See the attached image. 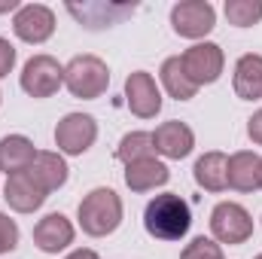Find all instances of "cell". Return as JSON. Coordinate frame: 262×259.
Segmentation results:
<instances>
[{"instance_id": "cell-1", "label": "cell", "mask_w": 262, "mask_h": 259, "mask_svg": "<svg viewBox=\"0 0 262 259\" xmlns=\"http://www.w3.org/2000/svg\"><path fill=\"white\" fill-rule=\"evenodd\" d=\"M143 226L152 238L159 241H180L189 226H192V213H189V204L180 198L177 192H165L156 195L146 210H143Z\"/></svg>"}, {"instance_id": "cell-2", "label": "cell", "mask_w": 262, "mask_h": 259, "mask_svg": "<svg viewBox=\"0 0 262 259\" xmlns=\"http://www.w3.org/2000/svg\"><path fill=\"white\" fill-rule=\"evenodd\" d=\"M76 217H79V226H82L85 235L104 238V235L116 232L119 223H122V198L113 192V189H104V186L101 189H92V192L79 201Z\"/></svg>"}, {"instance_id": "cell-3", "label": "cell", "mask_w": 262, "mask_h": 259, "mask_svg": "<svg viewBox=\"0 0 262 259\" xmlns=\"http://www.w3.org/2000/svg\"><path fill=\"white\" fill-rule=\"evenodd\" d=\"M64 85L73 98L82 101H95L107 92L110 85V70L98 55H76L64 67Z\"/></svg>"}, {"instance_id": "cell-4", "label": "cell", "mask_w": 262, "mask_h": 259, "mask_svg": "<svg viewBox=\"0 0 262 259\" xmlns=\"http://www.w3.org/2000/svg\"><path fill=\"white\" fill-rule=\"evenodd\" d=\"M210 232L220 244H244L253 235V220L241 204L223 201L210 213Z\"/></svg>"}, {"instance_id": "cell-5", "label": "cell", "mask_w": 262, "mask_h": 259, "mask_svg": "<svg viewBox=\"0 0 262 259\" xmlns=\"http://www.w3.org/2000/svg\"><path fill=\"white\" fill-rule=\"evenodd\" d=\"M64 82V67L52 55H34L21 70V89L31 98H52Z\"/></svg>"}, {"instance_id": "cell-6", "label": "cell", "mask_w": 262, "mask_h": 259, "mask_svg": "<svg viewBox=\"0 0 262 259\" xmlns=\"http://www.w3.org/2000/svg\"><path fill=\"white\" fill-rule=\"evenodd\" d=\"M171 25H174V31L180 37L198 40V37H204V34L213 31L216 12H213V6L207 0H183V3H177L171 9Z\"/></svg>"}, {"instance_id": "cell-7", "label": "cell", "mask_w": 262, "mask_h": 259, "mask_svg": "<svg viewBox=\"0 0 262 259\" xmlns=\"http://www.w3.org/2000/svg\"><path fill=\"white\" fill-rule=\"evenodd\" d=\"M98 137V122L89 113H67L55 125V146L67 156H82Z\"/></svg>"}, {"instance_id": "cell-8", "label": "cell", "mask_w": 262, "mask_h": 259, "mask_svg": "<svg viewBox=\"0 0 262 259\" xmlns=\"http://www.w3.org/2000/svg\"><path fill=\"white\" fill-rule=\"evenodd\" d=\"M180 61H183L186 76H189L195 85L216 82L220 73H223V64H226L223 49H220L216 43H195V46H189V49L180 55Z\"/></svg>"}, {"instance_id": "cell-9", "label": "cell", "mask_w": 262, "mask_h": 259, "mask_svg": "<svg viewBox=\"0 0 262 259\" xmlns=\"http://www.w3.org/2000/svg\"><path fill=\"white\" fill-rule=\"evenodd\" d=\"M12 31L18 40L25 43H46L55 31V12L43 3H28L15 12L12 18Z\"/></svg>"}, {"instance_id": "cell-10", "label": "cell", "mask_w": 262, "mask_h": 259, "mask_svg": "<svg viewBox=\"0 0 262 259\" xmlns=\"http://www.w3.org/2000/svg\"><path fill=\"white\" fill-rule=\"evenodd\" d=\"M125 104L140 119H152L162 110V92L146 70H134L125 79Z\"/></svg>"}, {"instance_id": "cell-11", "label": "cell", "mask_w": 262, "mask_h": 259, "mask_svg": "<svg viewBox=\"0 0 262 259\" xmlns=\"http://www.w3.org/2000/svg\"><path fill=\"white\" fill-rule=\"evenodd\" d=\"M152 146H156V153L165 156V159H186V156L192 153V146H195V134H192V128H189L186 122L171 119V122H162V125L156 128Z\"/></svg>"}, {"instance_id": "cell-12", "label": "cell", "mask_w": 262, "mask_h": 259, "mask_svg": "<svg viewBox=\"0 0 262 259\" xmlns=\"http://www.w3.org/2000/svg\"><path fill=\"white\" fill-rule=\"evenodd\" d=\"M46 189L31 177V171H21V174H12L9 180H6V186H3V198H6V204L12 207V210H18V213H31V210H37L43 201H46Z\"/></svg>"}, {"instance_id": "cell-13", "label": "cell", "mask_w": 262, "mask_h": 259, "mask_svg": "<svg viewBox=\"0 0 262 259\" xmlns=\"http://www.w3.org/2000/svg\"><path fill=\"white\" fill-rule=\"evenodd\" d=\"M67 12H70L76 21H82L85 28L98 31V28H110V25L128 18L131 12H134V6H131V3H82V6L70 3Z\"/></svg>"}, {"instance_id": "cell-14", "label": "cell", "mask_w": 262, "mask_h": 259, "mask_svg": "<svg viewBox=\"0 0 262 259\" xmlns=\"http://www.w3.org/2000/svg\"><path fill=\"white\" fill-rule=\"evenodd\" d=\"M73 241V223L64 213H49L34 226V244L43 253H58Z\"/></svg>"}, {"instance_id": "cell-15", "label": "cell", "mask_w": 262, "mask_h": 259, "mask_svg": "<svg viewBox=\"0 0 262 259\" xmlns=\"http://www.w3.org/2000/svg\"><path fill=\"white\" fill-rule=\"evenodd\" d=\"M34 159H37V149H34V143H31L28 137L9 134V137L0 140V171H3L6 177L28 171V168L34 165Z\"/></svg>"}, {"instance_id": "cell-16", "label": "cell", "mask_w": 262, "mask_h": 259, "mask_svg": "<svg viewBox=\"0 0 262 259\" xmlns=\"http://www.w3.org/2000/svg\"><path fill=\"white\" fill-rule=\"evenodd\" d=\"M168 177H171L168 168H165L156 156L125 165V186H128L131 192H149V189H156V186H165Z\"/></svg>"}, {"instance_id": "cell-17", "label": "cell", "mask_w": 262, "mask_h": 259, "mask_svg": "<svg viewBox=\"0 0 262 259\" xmlns=\"http://www.w3.org/2000/svg\"><path fill=\"white\" fill-rule=\"evenodd\" d=\"M235 95L241 101L262 98V55H241L235 64Z\"/></svg>"}, {"instance_id": "cell-18", "label": "cell", "mask_w": 262, "mask_h": 259, "mask_svg": "<svg viewBox=\"0 0 262 259\" xmlns=\"http://www.w3.org/2000/svg\"><path fill=\"white\" fill-rule=\"evenodd\" d=\"M229 186L238 192L259 189V156L250 149H241L229 159Z\"/></svg>"}, {"instance_id": "cell-19", "label": "cell", "mask_w": 262, "mask_h": 259, "mask_svg": "<svg viewBox=\"0 0 262 259\" xmlns=\"http://www.w3.org/2000/svg\"><path fill=\"white\" fill-rule=\"evenodd\" d=\"M195 183L207 192H223L229 186V159L223 153H204L195 162Z\"/></svg>"}, {"instance_id": "cell-20", "label": "cell", "mask_w": 262, "mask_h": 259, "mask_svg": "<svg viewBox=\"0 0 262 259\" xmlns=\"http://www.w3.org/2000/svg\"><path fill=\"white\" fill-rule=\"evenodd\" d=\"M28 171L46 192H55L67 183V165L58 153H37V159Z\"/></svg>"}, {"instance_id": "cell-21", "label": "cell", "mask_w": 262, "mask_h": 259, "mask_svg": "<svg viewBox=\"0 0 262 259\" xmlns=\"http://www.w3.org/2000/svg\"><path fill=\"white\" fill-rule=\"evenodd\" d=\"M162 85H165V92H168L171 98H177V101H189V98H195V92H198V85L186 76V70H183L180 55H174V58H168V61L162 64Z\"/></svg>"}, {"instance_id": "cell-22", "label": "cell", "mask_w": 262, "mask_h": 259, "mask_svg": "<svg viewBox=\"0 0 262 259\" xmlns=\"http://www.w3.org/2000/svg\"><path fill=\"white\" fill-rule=\"evenodd\" d=\"M152 153H156V146H152V134H146V131H131L125 134L122 140H119V146H116V156H119V162H140V159H152Z\"/></svg>"}, {"instance_id": "cell-23", "label": "cell", "mask_w": 262, "mask_h": 259, "mask_svg": "<svg viewBox=\"0 0 262 259\" xmlns=\"http://www.w3.org/2000/svg\"><path fill=\"white\" fill-rule=\"evenodd\" d=\"M226 18L235 28H250L262 18V0H226Z\"/></svg>"}, {"instance_id": "cell-24", "label": "cell", "mask_w": 262, "mask_h": 259, "mask_svg": "<svg viewBox=\"0 0 262 259\" xmlns=\"http://www.w3.org/2000/svg\"><path fill=\"white\" fill-rule=\"evenodd\" d=\"M180 259H226V256H223V250H220L216 241H210V238L201 235L192 244H186V250L180 253Z\"/></svg>"}, {"instance_id": "cell-25", "label": "cell", "mask_w": 262, "mask_h": 259, "mask_svg": "<svg viewBox=\"0 0 262 259\" xmlns=\"http://www.w3.org/2000/svg\"><path fill=\"white\" fill-rule=\"evenodd\" d=\"M18 244V226L6 213H0V253H9Z\"/></svg>"}, {"instance_id": "cell-26", "label": "cell", "mask_w": 262, "mask_h": 259, "mask_svg": "<svg viewBox=\"0 0 262 259\" xmlns=\"http://www.w3.org/2000/svg\"><path fill=\"white\" fill-rule=\"evenodd\" d=\"M12 64H15V49H12L9 40L0 37V76H6L12 70Z\"/></svg>"}, {"instance_id": "cell-27", "label": "cell", "mask_w": 262, "mask_h": 259, "mask_svg": "<svg viewBox=\"0 0 262 259\" xmlns=\"http://www.w3.org/2000/svg\"><path fill=\"white\" fill-rule=\"evenodd\" d=\"M247 134H250L253 143H259L262 146V110H256V113L247 119Z\"/></svg>"}, {"instance_id": "cell-28", "label": "cell", "mask_w": 262, "mask_h": 259, "mask_svg": "<svg viewBox=\"0 0 262 259\" xmlns=\"http://www.w3.org/2000/svg\"><path fill=\"white\" fill-rule=\"evenodd\" d=\"M67 259H101V256H98L95 250H85V247H79V250H73Z\"/></svg>"}, {"instance_id": "cell-29", "label": "cell", "mask_w": 262, "mask_h": 259, "mask_svg": "<svg viewBox=\"0 0 262 259\" xmlns=\"http://www.w3.org/2000/svg\"><path fill=\"white\" fill-rule=\"evenodd\" d=\"M9 9H21L18 0H6V3H0V12H9Z\"/></svg>"}, {"instance_id": "cell-30", "label": "cell", "mask_w": 262, "mask_h": 259, "mask_svg": "<svg viewBox=\"0 0 262 259\" xmlns=\"http://www.w3.org/2000/svg\"><path fill=\"white\" fill-rule=\"evenodd\" d=\"M259 189H262V159H259Z\"/></svg>"}, {"instance_id": "cell-31", "label": "cell", "mask_w": 262, "mask_h": 259, "mask_svg": "<svg viewBox=\"0 0 262 259\" xmlns=\"http://www.w3.org/2000/svg\"><path fill=\"white\" fill-rule=\"evenodd\" d=\"M256 259H262V253H259V256H256Z\"/></svg>"}]
</instances>
